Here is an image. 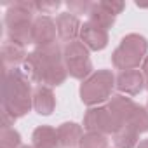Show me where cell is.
I'll return each instance as SVG.
<instances>
[{
	"label": "cell",
	"instance_id": "603a6c76",
	"mask_svg": "<svg viewBox=\"0 0 148 148\" xmlns=\"http://www.w3.org/2000/svg\"><path fill=\"white\" fill-rule=\"evenodd\" d=\"M37 5V12H42V14H51L54 12L56 9H59V2H35Z\"/></svg>",
	"mask_w": 148,
	"mask_h": 148
},
{
	"label": "cell",
	"instance_id": "cb8c5ba5",
	"mask_svg": "<svg viewBox=\"0 0 148 148\" xmlns=\"http://www.w3.org/2000/svg\"><path fill=\"white\" fill-rule=\"evenodd\" d=\"M143 73H145V84H146V87H148V56H146V59H145V63H143Z\"/></svg>",
	"mask_w": 148,
	"mask_h": 148
},
{
	"label": "cell",
	"instance_id": "d4e9b609",
	"mask_svg": "<svg viewBox=\"0 0 148 148\" xmlns=\"http://www.w3.org/2000/svg\"><path fill=\"white\" fill-rule=\"evenodd\" d=\"M138 148H148V139H146V141H141Z\"/></svg>",
	"mask_w": 148,
	"mask_h": 148
},
{
	"label": "cell",
	"instance_id": "8fae6325",
	"mask_svg": "<svg viewBox=\"0 0 148 148\" xmlns=\"http://www.w3.org/2000/svg\"><path fill=\"white\" fill-rule=\"evenodd\" d=\"M110 112L112 115L115 117V120L119 122V125H125L136 108V105L129 99V98H124V96H113L112 101H110Z\"/></svg>",
	"mask_w": 148,
	"mask_h": 148
},
{
	"label": "cell",
	"instance_id": "6da1fadb",
	"mask_svg": "<svg viewBox=\"0 0 148 148\" xmlns=\"http://www.w3.org/2000/svg\"><path fill=\"white\" fill-rule=\"evenodd\" d=\"M25 75L32 82L59 86L66 71L61 64V51L56 44L42 45L25 59Z\"/></svg>",
	"mask_w": 148,
	"mask_h": 148
},
{
	"label": "cell",
	"instance_id": "9c48e42d",
	"mask_svg": "<svg viewBox=\"0 0 148 148\" xmlns=\"http://www.w3.org/2000/svg\"><path fill=\"white\" fill-rule=\"evenodd\" d=\"M80 26L82 25L79 23L77 16H73L70 12H63L56 19V30H58L59 38H63V40L73 42V40H75V37L80 33Z\"/></svg>",
	"mask_w": 148,
	"mask_h": 148
},
{
	"label": "cell",
	"instance_id": "8992f818",
	"mask_svg": "<svg viewBox=\"0 0 148 148\" xmlns=\"http://www.w3.org/2000/svg\"><path fill=\"white\" fill-rule=\"evenodd\" d=\"M84 127L89 132H117L120 129L119 122L115 120V117L112 115L110 108H92L87 112L86 120H84Z\"/></svg>",
	"mask_w": 148,
	"mask_h": 148
},
{
	"label": "cell",
	"instance_id": "d6986e66",
	"mask_svg": "<svg viewBox=\"0 0 148 148\" xmlns=\"http://www.w3.org/2000/svg\"><path fill=\"white\" fill-rule=\"evenodd\" d=\"M106 138L99 132H89L80 139V148H106Z\"/></svg>",
	"mask_w": 148,
	"mask_h": 148
},
{
	"label": "cell",
	"instance_id": "2e32d148",
	"mask_svg": "<svg viewBox=\"0 0 148 148\" xmlns=\"http://www.w3.org/2000/svg\"><path fill=\"white\" fill-rule=\"evenodd\" d=\"M89 21L91 23H94V25H98L99 28H103V30H108V28H112V25H113V21H115V16H112L106 9H103L101 5H99V2L98 4H92V9H91V12H89Z\"/></svg>",
	"mask_w": 148,
	"mask_h": 148
},
{
	"label": "cell",
	"instance_id": "ac0fdd59",
	"mask_svg": "<svg viewBox=\"0 0 148 148\" xmlns=\"http://www.w3.org/2000/svg\"><path fill=\"white\" fill-rule=\"evenodd\" d=\"M127 125H131L138 134L148 131V112L145 108H141V106H136L131 119H129V122H127Z\"/></svg>",
	"mask_w": 148,
	"mask_h": 148
},
{
	"label": "cell",
	"instance_id": "ba28073f",
	"mask_svg": "<svg viewBox=\"0 0 148 148\" xmlns=\"http://www.w3.org/2000/svg\"><path fill=\"white\" fill-rule=\"evenodd\" d=\"M56 32H58L56 23L51 18H47V16L37 18L33 23V44H38V47L54 44Z\"/></svg>",
	"mask_w": 148,
	"mask_h": 148
},
{
	"label": "cell",
	"instance_id": "3957f363",
	"mask_svg": "<svg viewBox=\"0 0 148 148\" xmlns=\"http://www.w3.org/2000/svg\"><path fill=\"white\" fill-rule=\"evenodd\" d=\"M146 40L141 35H127L122 38L119 49L113 52V64L117 68L125 70H136V66H139L145 52H146Z\"/></svg>",
	"mask_w": 148,
	"mask_h": 148
},
{
	"label": "cell",
	"instance_id": "30bf717a",
	"mask_svg": "<svg viewBox=\"0 0 148 148\" xmlns=\"http://www.w3.org/2000/svg\"><path fill=\"white\" fill-rule=\"evenodd\" d=\"M143 84H145V79L139 70H125V71H120V75L117 77V87L131 96L138 94L143 89Z\"/></svg>",
	"mask_w": 148,
	"mask_h": 148
},
{
	"label": "cell",
	"instance_id": "9a60e30c",
	"mask_svg": "<svg viewBox=\"0 0 148 148\" xmlns=\"http://www.w3.org/2000/svg\"><path fill=\"white\" fill-rule=\"evenodd\" d=\"M2 54H4V64L5 70H9V66H16L18 63L23 61L25 58V47L19 44H14L11 40H7L2 47Z\"/></svg>",
	"mask_w": 148,
	"mask_h": 148
},
{
	"label": "cell",
	"instance_id": "5b68a950",
	"mask_svg": "<svg viewBox=\"0 0 148 148\" xmlns=\"http://www.w3.org/2000/svg\"><path fill=\"white\" fill-rule=\"evenodd\" d=\"M63 54H64L66 70L73 79H84L91 73L92 64L89 59V52L82 42H77V40L68 42Z\"/></svg>",
	"mask_w": 148,
	"mask_h": 148
},
{
	"label": "cell",
	"instance_id": "7402d4cb",
	"mask_svg": "<svg viewBox=\"0 0 148 148\" xmlns=\"http://www.w3.org/2000/svg\"><path fill=\"white\" fill-rule=\"evenodd\" d=\"M99 5L103 7V9H106L112 16H117V14H120L122 12V9L125 7V4L124 2H115V0H112V2H108V0H105V2H99Z\"/></svg>",
	"mask_w": 148,
	"mask_h": 148
},
{
	"label": "cell",
	"instance_id": "7a4b0ae2",
	"mask_svg": "<svg viewBox=\"0 0 148 148\" xmlns=\"http://www.w3.org/2000/svg\"><path fill=\"white\" fill-rule=\"evenodd\" d=\"M32 106L30 99V79L25 71L18 68L5 70L4 80V115H9L12 120L25 115Z\"/></svg>",
	"mask_w": 148,
	"mask_h": 148
},
{
	"label": "cell",
	"instance_id": "5bb4252c",
	"mask_svg": "<svg viewBox=\"0 0 148 148\" xmlns=\"http://www.w3.org/2000/svg\"><path fill=\"white\" fill-rule=\"evenodd\" d=\"M58 131L51 127H38L33 132V148H58Z\"/></svg>",
	"mask_w": 148,
	"mask_h": 148
},
{
	"label": "cell",
	"instance_id": "52a82bcc",
	"mask_svg": "<svg viewBox=\"0 0 148 148\" xmlns=\"http://www.w3.org/2000/svg\"><path fill=\"white\" fill-rule=\"evenodd\" d=\"M80 38H82V44L92 51H101L108 44L106 30L99 28L98 25H94L91 21H87L80 26Z\"/></svg>",
	"mask_w": 148,
	"mask_h": 148
},
{
	"label": "cell",
	"instance_id": "ffe728a7",
	"mask_svg": "<svg viewBox=\"0 0 148 148\" xmlns=\"http://www.w3.org/2000/svg\"><path fill=\"white\" fill-rule=\"evenodd\" d=\"M16 146H19V134L11 127H4L2 129V148H16Z\"/></svg>",
	"mask_w": 148,
	"mask_h": 148
},
{
	"label": "cell",
	"instance_id": "7c38bea8",
	"mask_svg": "<svg viewBox=\"0 0 148 148\" xmlns=\"http://www.w3.org/2000/svg\"><path fill=\"white\" fill-rule=\"evenodd\" d=\"M58 139H59V146H63V148L80 146V139H82V129H80V125L73 124V122L63 124L58 129Z\"/></svg>",
	"mask_w": 148,
	"mask_h": 148
},
{
	"label": "cell",
	"instance_id": "e0dca14e",
	"mask_svg": "<svg viewBox=\"0 0 148 148\" xmlns=\"http://www.w3.org/2000/svg\"><path fill=\"white\" fill-rule=\"evenodd\" d=\"M138 138V132L131 127V125H122L117 132H115V145L119 148H132L136 145V139Z\"/></svg>",
	"mask_w": 148,
	"mask_h": 148
},
{
	"label": "cell",
	"instance_id": "4fadbf2b",
	"mask_svg": "<svg viewBox=\"0 0 148 148\" xmlns=\"http://www.w3.org/2000/svg\"><path fill=\"white\" fill-rule=\"evenodd\" d=\"M33 108L40 115H49L54 110V96L49 87H45V86L37 87V91L33 94Z\"/></svg>",
	"mask_w": 148,
	"mask_h": 148
},
{
	"label": "cell",
	"instance_id": "44dd1931",
	"mask_svg": "<svg viewBox=\"0 0 148 148\" xmlns=\"http://www.w3.org/2000/svg\"><path fill=\"white\" fill-rule=\"evenodd\" d=\"M68 5V11L70 14H89L91 9H92V4L91 2H84V0H80V2H75V0H71V2L66 4Z\"/></svg>",
	"mask_w": 148,
	"mask_h": 148
},
{
	"label": "cell",
	"instance_id": "277c9868",
	"mask_svg": "<svg viewBox=\"0 0 148 148\" xmlns=\"http://www.w3.org/2000/svg\"><path fill=\"white\" fill-rule=\"evenodd\" d=\"M113 89V75L108 70H101L91 79H87L80 87V98L86 105L92 106L110 98Z\"/></svg>",
	"mask_w": 148,
	"mask_h": 148
}]
</instances>
